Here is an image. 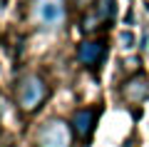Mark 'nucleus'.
I'll return each mask as SVG.
<instances>
[{
    "label": "nucleus",
    "mask_w": 149,
    "mask_h": 147,
    "mask_svg": "<svg viewBox=\"0 0 149 147\" xmlns=\"http://www.w3.org/2000/svg\"><path fill=\"white\" fill-rule=\"evenodd\" d=\"M50 95L47 80L40 72H25L15 80V105L22 115H35Z\"/></svg>",
    "instance_id": "1"
},
{
    "label": "nucleus",
    "mask_w": 149,
    "mask_h": 147,
    "mask_svg": "<svg viewBox=\"0 0 149 147\" xmlns=\"http://www.w3.org/2000/svg\"><path fill=\"white\" fill-rule=\"evenodd\" d=\"M30 18L32 27L45 32H55L67 20V3L65 0H30Z\"/></svg>",
    "instance_id": "2"
},
{
    "label": "nucleus",
    "mask_w": 149,
    "mask_h": 147,
    "mask_svg": "<svg viewBox=\"0 0 149 147\" xmlns=\"http://www.w3.org/2000/svg\"><path fill=\"white\" fill-rule=\"evenodd\" d=\"M72 140H74L72 127L62 117L45 120L40 125V130H37V135H35L37 147H72Z\"/></svg>",
    "instance_id": "3"
},
{
    "label": "nucleus",
    "mask_w": 149,
    "mask_h": 147,
    "mask_svg": "<svg viewBox=\"0 0 149 147\" xmlns=\"http://www.w3.org/2000/svg\"><path fill=\"white\" fill-rule=\"evenodd\" d=\"M117 15V0H97L90 8L85 18H82V30L85 32H97L100 27L109 25Z\"/></svg>",
    "instance_id": "4"
},
{
    "label": "nucleus",
    "mask_w": 149,
    "mask_h": 147,
    "mask_svg": "<svg viewBox=\"0 0 149 147\" xmlns=\"http://www.w3.org/2000/svg\"><path fill=\"white\" fill-rule=\"evenodd\" d=\"M97 117H100V107H82V110H74V115L70 117L72 135L80 142H90L92 135H95V127H97Z\"/></svg>",
    "instance_id": "5"
},
{
    "label": "nucleus",
    "mask_w": 149,
    "mask_h": 147,
    "mask_svg": "<svg viewBox=\"0 0 149 147\" xmlns=\"http://www.w3.org/2000/svg\"><path fill=\"white\" fill-rule=\"evenodd\" d=\"M107 58V42L104 40H85L77 45V63L87 70H97Z\"/></svg>",
    "instance_id": "6"
},
{
    "label": "nucleus",
    "mask_w": 149,
    "mask_h": 147,
    "mask_svg": "<svg viewBox=\"0 0 149 147\" xmlns=\"http://www.w3.org/2000/svg\"><path fill=\"white\" fill-rule=\"evenodd\" d=\"M119 95H122V100L129 102V105H139V102L149 100V77H147V75H142V72L127 77L122 82Z\"/></svg>",
    "instance_id": "7"
},
{
    "label": "nucleus",
    "mask_w": 149,
    "mask_h": 147,
    "mask_svg": "<svg viewBox=\"0 0 149 147\" xmlns=\"http://www.w3.org/2000/svg\"><path fill=\"white\" fill-rule=\"evenodd\" d=\"M122 70L129 72V77H132V75H139V58H124L122 60Z\"/></svg>",
    "instance_id": "8"
},
{
    "label": "nucleus",
    "mask_w": 149,
    "mask_h": 147,
    "mask_svg": "<svg viewBox=\"0 0 149 147\" xmlns=\"http://www.w3.org/2000/svg\"><path fill=\"white\" fill-rule=\"evenodd\" d=\"M122 42H124V47H129V45H132V42H134L132 32H124V35H122Z\"/></svg>",
    "instance_id": "9"
},
{
    "label": "nucleus",
    "mask_w": 149,
    "mask_h": 147,
    "mask_svg": "<svg viewBox=\"0 0 149 147\" xmlns=\"http://www.w3.org/2000/svg\"><path fill=\"white\" fill-rule=\"evenodd\" d=\"M74 3H77V5H90L92 0H74Z\"/></svg>",
    "instance_id": "10"
}]
</instances>
